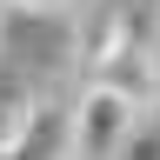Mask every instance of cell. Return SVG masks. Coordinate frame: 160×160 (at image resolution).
Returning <instances> with one entry per match:
<instances>
[{"mask_svg": "<svg viewBox=\"0 0 160 160\" xmlns=\"http://www.w3.org/2000/svg\"><path fill=\"white\" fill-rule=\"evenodd\" d=\"M133 127H140V100L107 87V80H87V93H80V107H73V127H67L73 160H113Z\"/></svg>", "mask_w": 160, "mask_h": 160, "instance_id": "cell-1", "label": "cell"}, {"mask_svg": "<svg viewBox=\"0 0 160 160\" xmlns=\"http://www.w3.org/2000/svg\"><path fill=\"white\" fill-rule=\"evenodd\" d=\"M93 80H107V87L133 93V100L153 93V47H147V33H140L133 13H113L100 27V40H93Z\"/></svg>", "mask_w": 160, "mask_h": 160, "instance_id": "cell-2", "label": "cell"}, {"mask_svg": "<svg viewBox=\"0 0 160 160\" xmlns=\"http://www.w3.org/2000/svg\"><path fill=\"white\" fill-rule=\"evenodd\" d=\"M113 160H160V127H133L127 147H120Z\"/></svg>", "mask_w": 160, "mask_h": 160, "instance_id": "cell-3", "label": "cell"}]
</instances>
